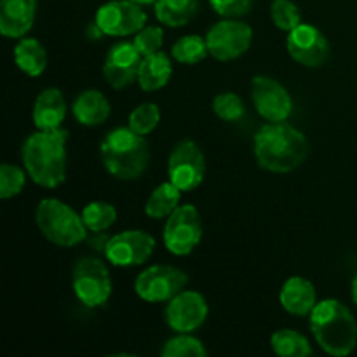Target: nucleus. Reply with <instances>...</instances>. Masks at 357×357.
<instances>
[{
  "instance_id": "f257e3e1",
  "label": "nucleus",
  "mask_w": 357,
  "mask_h": 357,
  "mask_svg": "<svg viewBox=\"0 0 357 357\" xmlns=\"http://www.w3.org/2000/svg\"><path fill=\"white\" fill-rule=\"evenodd\" d=\"M253 150L261 169L291 173L305 162L309 142L302 131L286 122H268L255 135Z\"/></svg>"
},
{
  "instance_id": "f03ea898",
  "label": "nucleus",
  "mask_w": 357,
  "mask_h": 357,
  "mask_svg": "<svg viewBox=\"0 0 357 357\" xmlns=\"http://www.w3.org/2000/svg\"><path fill=\"white\" fill-rule=\"evenodd\" d=\"M66 142L68 131L38 129L28 136L21 149L23 166L31 181L44 188H56L66 178Z\"/></svg>"
},
{
  "instance_id": "7ed1b4c3",
  "label": "nucleus",
  "mask_w": 357,
  "mask_h": 357,
  "mask_svg": "<svg viewBox=\"0 0 357 357\" xmlns=\"http://www.w3.org/2000/svg\"><path fill=\"white\" fill-rule=\"evenodd\" d=\"M310 331L326 354L349 356L357 345V323L345 303L335 298L317 302L310 314Z\"/></svg>"
},
{
  "instance_id": "20e7f679",
  "label": "nucleus",
  "mask_w": 357,
  "mask_h": 357,
  "mask_svg": "<svg viewBox=\"0 0 357 357\" xmlns=\"http://www.w3.org/2000/svg\"><path fill=\"white\" fill-rule=\"evenodd\" d=\"M103 166L117 180H138L150 164V146L145 136L131 128H115L100 145Z\"/></svg>"
},
{
  "instance_id": "39448f33",
  "label": "nucleus",
  "mask_w": 357,
  "mask_h": 357,
  "mask_svg": "<svg viewBox=\"0 0 357 357\" xmlns=\"http://www.w3.org/2000/svg\"><path fill=\"white\" fill-rule=\"evenodd\" d=\"M38 230L49 243L59 248H73L86 239V223L68 204L59 199H42L35 211Z\"/></svg>"
},
{
  "instance_id": "423d86ee",
  "label": "nucleus",
  "mask_w": 357,
  "mask_h": 357,
  "mask_svg": "<svg viewBox=\"0 0 357 357\" xmlns=\"http://www.w3.org/2000/svg\"><path fill=\"white\" fill-rule=\"evenodd\" d=\"M72 288L82 305L101 307L108 302L114 291L110 271L98 257H84L73 265Z\"/></svg>"
},
{
  "instance_id": "0eeeda50",
  "label": "nucleus",
  "mask_w": 357,
  "mask_h": 357,
  "mask_svg": "<svg viewBox=\"0 0 357 357\" xmlns=\"http://www.w3.org/2000/svg\"><path fill=\"white\" fill-rule=\"evenodd\" d=\"M202 220L201 213L195 206H178L164 225L162 239L164 246L169 253L176 257H187L202 241Z\"/></svg>"
},
{
  "instance_id": "6e6552de",
  "label": "nucleus",
  "mask_w": 357,
  "mask_h": 357,
  "mask_svg": "<svg viewBox=\"0 0 357 357\" xmlns=\"http://www.w3.org/2000/svg\"><path fill=\"white\" fill-rule=\"evenodd\" d=\"M188 275L174 265H152L135 279V293L146 303H164L183 291Z\"/></svg>"
},
{
  "instance_id": "1a4fd4ad",
  "label": "nucleus",
  "mask_w": 357,
  "mask_h": 357,
  "mask_svg": "<svg viewBox=\"0 0 357 357\" xmlns=\"http://www.w3.org/2000/svg\"><path fill=\"white\" fill-rule=\"evenodd\" d=\"M209 54L218 61H234L246 54L253 44V28L237 17H225L209 28L206 35Z\"/></svg>"
},
{
  "instance_id": "9d476101",
  "label": "nucleus",
  "mask_w": 357,
  "mask_h": 357,
  "mask_svg": "<svg viewBox=\"0 0 357 357\" xmlns=\"http://www.w3.org/2000/svg\"><path fill=\"white\" fill-rule=\"evenodd\" d=\"M206 174V159L201 146L194 139H181L171 150L167 159V176L181 192H192L202 183Z\"/></svg>"
},
{
  "instance_id": "9b49d317",
  "label": "nucleus",
  "mask_w": 357,
  "mask_h": 357,
  "mask_svg": "<svg viewBox=\"0 0 357 357\" xmlns=\"http://www.w3.org/2000/svg\"><path fill=\"white\" fill-rule=\"evenodd\" d=\"M146 16L139 3L131 0H110L96 10L94 23L108 37H128L145 28Z\"/></svg>"
},
{
  "instance_id": "f8f14e48",
  "label": "nucleus",
  "mask_w": 357,
  "mask_h": 357,
  "mask_svg": "<svg viewBox=\"0 0 357 357\" xmlns=\"http://www.w3.org/2000/svg\"><path fill=\"white\" fill-rule=\"evenodd\" d=\"M155 251V239L145 230H126L108 239L105 257L115 267H138Z\"/></svg>"
},
{
  "instance_id": "ddd939ff",
  "label": "nucleus",
  "mask_w": 357,
  "mask_h": 357,
  "mask_svg": "<svg viewBox=\"0 0 357 357\" xmlns=\"http://www.w3.org/2000/svg\"><path fill=\"white\" fill-rule=\"evenodd\" d=\"M251 98L258 114L268 122H286L293 112L291 94L279 80L268 75L253 77Z\"/></svg>"
},
{
  "instance_id": "4468645a",
  "label": "nucleus",
  "mask_w": 357,
  "mask_h": 357,
  "mask_svg": "<svg viewBox=\"0 0 357 357\" xmlns=\"http://www.w3.org/2000/svg\"><path fill=\"white\" fill-rule=\"evenodd\" d=\"M209 307L204 296L194 289H183L167 302L164 319L174 333H194L208 319Z\"/></svg>"
},
{
  "instance_id": "2eb2a0df",
  "label": "nucleus",
  "mask_w": 357,
  "mask_h": 357,
  "mask_svg": "<svg viewBox=\"0 0 357 357\" xmlns=\"http://www.w3.org/2000/svg\"><path fill=\"white\" fill-rule=\"evenodd\" d=\"M286 49L293 61L307 68L324 65L330 56V42L319 28L310 23H300L295 30L288 31Z\"/></svg>"
},
{
  "instance_id": "dca6fc26",
  "label": "nucleus",
  "mask_w": 357,
  "mask_h": 357,
  "mask_svg": "<svg viewBox=\"0 0 357 357\" xmlns=\"http://www.w3.org/2000/svg\"><path fill=\"white\" fill-rule=\"evenodd\" d=\"M143 56L132 42H117L107 52L103 75L114 89H126L138 80V70Z\"/></svg>"
},
{
  "instance_id": "f3484780",
  "label": "nucleus",
  "mask_w": 357,
  "mask_h": 357,
  "mask_svg": "<svg viewBox=\"0 0 357 357\" xmlns=\"http://www.w3.org/2000/svg\"><path fill=\"white\" fill-rule=\"evenodd\" d=\"M37 0H0V33L23 38L33 28Z\"/></svg>"
},
{
  "instance_id": "a211bd4d",
  "label": "nucleus",
  "mask_w": 357,
  "mask_h": 357,
  "mask_svg": "<svg viewBox=\"0 0 357 357\" xmlns=\"http://www.w3.org/2000/svg\"><path fill=\"white\" fill-rule=\"evenodd\" d=\"M279 302L282 309L296 317H307L317 305V291L309 279L293 275L282 284L279 291Z\"/></svg>"
},
{
  "instance_id": "6ab92c4d",
  "label": "nucleus",
  "mask_w": 357,
  "mask_h": 357,
  "mask_svg": "<svg viewBox=\"0 0 357 357\" xmlns=\"http://www.w3.org/2000/svg\"><path fill=\"white\" fill-rule=\"evenodd\" d=\"M33 124L37 129L61 128L66 117V101L58 87H47L40 91L33 103Z\"/></svg>"
},
{
  "instance_id": "aec40b11",
  "label": "nucleus",
  "mask_w": 357,
  "mask_h": 357,
  "mask_svg": "<svg viewBox=\"0 0 357 357\" xmlns=\"http://www.w3.org/2000/svg\"><path fill=\"white\" fill-rule=\"evenodd\" d=\"M73 117L79 124L96 128L105 124L112 114V105L98 89H86L75 98L72 105Z\"/></svg>"
},
{
  "instance_id": "412c9836",
  "label": "nucleus",
  "mask_w": 357,
  "mask_h": 357,
  "mask_svg": "<svg viewBox=\"0 0 357 357\" xmlns=\"http://www.w3.org/2000/svg\"><path fill=\"white\" fill-rule=\"evenodd\" d=\"M171 75H173V65H171L169 56L159 51L155 54L143 56L136 82L145 93H153V91L166 87L171 80Z\"/></svg>"
},
{
  "instance_id": "4be33fe9",
  "label": "nucleus",
  "mask_w": 357,
  "mask_h": 357,
  "mask_svg": "<svg viewBox=\"0 0 357 357\" xmlns=\"http://www.w3.org/2000/svg\"><path fill=\"white\" fill-rule=\"evenodd\" d=\"M14 61L28 77H40L47 68V52L37 38L23 37L14 47Z\"/></svg>"
},
{
  "instance_id": "5701e85b",
  "label": "nucleus",
  "mask_w": 357,
  "mask_h": 357,
  "mask_svg": "<svg viewBox=\"0 0 357 357\" xmlns=\"http://www.w3.org/2000/svg\"><path fill=\"white\" fill-rule=\"evenodd\" d=\"M159 23L169 28H180L190 23L199 10L197 0H157L153 3Z\"/></svg>"
},
{
  "instance_id": "b1692460",
  "label": "nucleus",
  "mask_w": 357,
  "mask_h": 357,
  "mask_svg": "<svg viewBox=\"0 0 357 357\" xmlns=\"http://www.w3.org/2000/svg\"><path fill=\"white\" fill-rule=\"evenodd\" d=\"M181 190L171 181H164L160 183L152 194L149 195L145 204V213L149 218L162 220L167 218L174 209L180 206Z\"/></svg>"
},
{
  "instance_id": "393cba45",
  "label": "nucleus",
  "mask_w": 357,
  "mask_h": 357,
  "mask_svg": "<svg viewBox=\"0 0 357 357\" xmlns=\"http://www.w3.org/2000/svg\"><path fill=\"white\" fill-rule=\"evenodd\" d=\"M271 347L275 356L281 357H307L314 352L309 338L289 328L279 330L272 335Z\"/></svg>"
},
{
  "instance_id": "a878e982",
  "label": "nucleus",
  "mask_w": 357,
  "mask_h": 357,
  "mask_svg": "<svg viewBox=\"0 0 357 357\" xmlns=\"http://www.w3.org/2000/svg\"><path fill=\"white\" fill-rule=\"evenodd\" d=\"M82 220L87 230L94 234H101L110 229L117 220V209L105 201H93L82 209Z\"/></svg>"
},
{
  "instance_id": "bb28decb",
  "label": "nucleus",
  "mask_w": 357,
  "mask_h": 357,
  "mask_svg": "<svg viewBox=\"0 0 357 357\" xmlns=\"http://www.w3.org/2000/svg\"><path fill=\"white\" fill-rule=\"evenodd\" d=\"M171 54L178 63L197 65L209 54V51L206 38L199 37V35H185L174 42L173 47H171Z\"/></svg>"
},
{
  "instance_id": "cd10ccee",
  "label": "nucleus",
  "mask_w": 357,
  "mask_h": 357,
  "mask_svg": "<svg viewBox=\"0 0 357 357\" xmlns=\"http://www.w3.org/2000/svg\"><path fill=\"white\" fill-rule=\"evenodd\" d=\"M162 357H204L208 356V349L204 347L199 338L192 337L190 333H178L176 337L164 342Z\"/></svg>"
},
{
  "instance_id": "c85d7f7f",
  "label": "nucleus",
  "mask_w": 357,
  "mask_h": 357,
  "mask_svg": "<svg viewBox=\"0 0 357 357\" xmlns=\"http://www.w3.org/2000/svg\"><path fill=\"white\" fill-rule=\"evenodd\" d=\"M159 122L160 110L155 103H142L129 114V128L142 136L150 135Z\"/></svg>"
},
{
  "instance_id": "c756f323",
  "label": "nucleus",
  "mask_w": 357,
  "mask_h": 357,
  "mask_svg": "<svg viewBox=\"0 0 357 357\" xmlns=\"http://www.w3.org/2000/svg\"><path fill=\"white\" fill-rule=\"evenodd\" d=\"M213 112L222 121L236 122L244 117L246 107H244V101L241 100V96L227 91V93H220L218 96H215V100H213Z\"/></svg>"
},
{
  "instance_id": "7c9ffc66",
  "label": "nucleus",
  "mask_w": 357,
  "mask_h": 357,
  "mask_svg": "<svg viewBox=\"0 0 357 357\" xmlns=\"http://www.w3.org/2000/svg\"><path fill=\"white\" fill-rule=\"evenodd\" d=\"M271 17L282 31H291L302 23V14L291 0H274L271 6Z\"/></svg>"
},
{
  "instance_id": "2f4dec72",
  "label": "nucleus",
  "mask_w": 357,
  "mask_h": 357,
  "mask_svg": "<svg viewBox=\"0 0 357 357\" xmlns=\"http://www.w3.org/2000/svg\"><path fill=\"white\" fill-rule=\"evenodd\" d=\"M26 169L14 166V164L3 162L0 166V197L10 199L21 194L26 183Z\"/></svg>"
},
{
  "instance_id": "473e14b6",
  "label": "nucleus",
  "mask_w": 357,
  "mask_h": 357,
  "mask_svg": "<svg viewBox=\"0 0 357 357\" xmlns=\"http://www.w3.org/2000/svg\"><path fill=\"white\" fill-rule=\"evenodd\" d=\"M132 44L139 51L142 56L155 54L162 49L164 44V30L160 26H145L135 35Z\"/></svg>"
},
{
  "instance_id": "72a5a7b5",
  "label": "nucleus",
  "mask_w": 357,
  "mask_h": 357,
  "mask_svg": "<svg viewBox=\"0 0 357 357\" xmlns=\"http://www.w3.org/2000/svg\"><path fill=\"white\" fill-rule=\"evenodd\" d=\"M209 3L222 17H241L250 13L253 0H209Z\"/></svg>"
},
{
  "instance_id": "f704fd0d",
  "label": "nucleus",
  "mask_w": 357,
  "mask_h": 357,
  "mask_svg": "<svg viewBox=\"0 0 357 357\" xmlns=\"http://www.w3.org/2000/svg\"><path fill=\"white\" fill-rule=\"evenodd\" d=\"M351 293H352V300H354V303L357 305V274L354 275V279H352Z\"/></svg>"
},
{
  "instance_id": "c9c22d12",
  "label": "nucleus",
  "mask_w": 357,
  "mask_h": 357,
  "mask_svg": "<svg viewBox=\"0 0 357 357\" xmlns=\"http://www.w3.org/2000/svg\"><path fill=\"white\" fill-rule=\"evenodd\" d=\"M131 2L139 3V6H152V3H155L157 0H131Z\"/></svg>"
}]
</instances>
